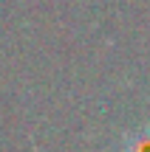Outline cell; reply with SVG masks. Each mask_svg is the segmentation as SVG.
<instances>
[{"label":"cell","instance_id":"cell-1","mask_svg":"<svg viewBox=\"0 0 150 152\" xmlns=\"http://www.w3.org/2000/svg\"><path fill=\"white\" fill-rule=\"evenodd\" d=\"M128 152H150V132H139L128 144Z\"/></svg>","mask_w":150,"mask_h":152}]
</instances>
